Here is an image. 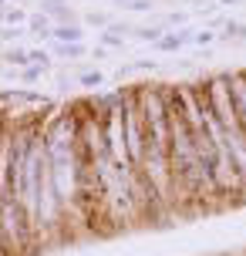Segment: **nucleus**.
Returning <instances> with one entry per match:
<instances>
[{
	"label": "nucleus",
	"mask_w": 246,
	"mask_h": 256,
	"mask_svg": "<svg viewBox=\"0 0 246 256\" xmlns=\"http://www.w3.org/2000/svg\"><path fill=\"white\" fill-rule=\"evenodd\" d=\"M54 54H58V58L78 61V58H84V44H54Z\"/></svg>",
	"instance_id": "10"
},
{
	"label": "nucleus",
	"mask_w": 246,
	"mask_h": 256,
	"mask_svg": "<svg viewBox=\"0 0 246 256\" xmlns=\"http://www.w3.org/2000/svg\"><path fill=\"white\" fill-rule=\"evenodd\" d=\"M212 40H220V34H216V30H209V27H202V30H196L192 44H199V48H209Z\"/></svg>",
	"instance_id": "14"
},
{
	"label": "nucleus",
	"mask_w": 246,
	"mask_h": 256,
	"mask_svg": "<svg viewBox=\"0 0 246 256\" xmlns=\"http://www.w3.org/2000/svg\"><path fill=\"white\" fill-rule=\"evenodd\" d=\"M162 34H166V27H162V24H148V27H138V30H135V40H142V44H152V48H156L158 40H162Z\"/></svg>",
	"instance_id": "8"
},
{
	"label": "nucleus",
	"mask_w": 246,
	"mask_h": 256,
	"mask_svg": "<svg viewBox=\"0 0 246 256\" xmlns=\"http://www.w3.org/2000/svg\"><path fill=\"white\" fill-rule=\"evenodd\" d=\"M44 74H48V71H40V68H34V64L20 71V78H24V81H38V78H44Z\"/></svg>",
	"instance_id": "17"
},
{
	"label": "nucleus",
	"mask_w": 246,
	"mask_h": 256,
	"mask_svg": "<svg viewBox=\"0 0 246 256\" xmlns=\"http://www.w3.org/2000/svg\"><path fill=\"white\" fill-rule=\"evenodd\" d=\"M138 104H142V179L152 202V226H162L176 219L172 202V176H168V115L162 84H138Z\"/></svg>",
	"instance_id": "2"
},
{
	"label": "nucleus",
	"mask_w": 246,
	"mask_h": 256,
	"mask_svg": "<svg viewBox=\"0 0 246 256\" xmlns=\"http://www.w3.org/2000/svg\"><path fill=\"white\" fill-rule=\"evenodd\" d=\"M115 4H122V7H128V10H135V14L152 10V0H115Z\"/></svg>",
	"instance_id": "16"
},
{
	"label": "nucleus",
	"mask_w": 246,
	"mask_h": 256,
	"mask_svg": "<svg viewBox=\"0 0 246 256\" xmlns=\"http://www.w3.org/2000/svg\"><path fill=\"white\" fill-rule=\"evenodd\" d=\"M27 34H30L27 27H0V40H4V44H17V40L27 38Z\"/></svg>",
	"instance_id": "11"
},
{
	"label": "nucleus",
	"mask_w": 246,
	"mask_h": 256,
	"mask_svg": "<svg viewBox=\"0 0 246 256\" xmlns=\"http://www.w3.org/2000/svg\"><path fill=\"white\" fill-rule=\"evenodd\" d=\"M44 148H48V168H51V182L61 202V216H64V232L68 243L88 240V219H84V206H81V158H78V108L64 104V108H51V118H44Z\"/></svg>",
	"instance_id": "1"
},
{
	"label": "nucleus",
	"mask_w": 246,
	"mask_h": 256,
	"mask_svg": "<svg viewBox=\"0 0 246 256\" xmlns=\"http://www.w3.org/2000/svg\"><path fill=\"white\" fill-rule=\"evenodd\" d=\"M0 20H4L7 27H27L30 14L20 10V7H4V10H0Z\"/></svg>",
	"instance_id": "7"
},
{
	"label": "nucleus",
	"mask_w": 246,
	"mask_h": 256,
	"mask_svg": "<svg viewBox=\"0 0 246 256\" xmlns=\"http://www.w3.org/2000/svg\"><path fill=\"white\" fill-rule=\"evenodd\" d=\"M4 61L24 71V68H30V48H20V44H14V48H7V51H4Z\"/></svg>",
	"instance_id": "6"
},
{
	"label": "nucleus",
	"mask_w": 246,
	"mask_h": 256,
	"mask_svg": "<svg viewBox=\"0 0 246 256\" xmlns=\"http://www.w3.org/2000/svg\"><path fill=\"white\" fill-rule=\"evenodd\" d=\"M220 40H246V24L243 20H226Z\"/></svg>",
	"instance_id": "9"
},
{
	"label": "nucleus",
	"mask_w": 246,
	"mask_h": 256,
	"mask_svg": "<svg viewBox=\"0 0 246 256\" xmlns=\"http://www.w3.org/2000/svg\"><path fill=\"white\" fill-rule=\"evenodd\" d=\"M84 20H88L91 27H98V30H108V27L115 24V20H112V17H108V14H98V10H91L88 17H84Z\"/></svg>",
	"instance_id": "13"
},
{
	"label": "nucleus",
	"mask_w": 246,
	"mask_h": 256,
	"mask_svg": "<svg viewBox=\"0 0 246 256\" xmlns=\"http://www.w3.org/2000/svg\"><path fill=\"white\" fill-rule=\"evenodd\" d=\"M4 7H7V0H0V10H4Z\"/></svg>",
	"instance_id": "19"
},
{
	"label": "nucleus",
	"mask_w": 246,
	"mask_h": 256,
	"mask_svg": "<svg viewBox=\"0 0 246 256\" xmlns=\"http://www.w3.org/2000/svg\"><path fill=\"white\" fill-rule=\"evenodd\" d=\"M98 40L104 48H125V38L122 34H112V30H98Z\"/></svg>",
	"instance_id": "15"
},
{
	"label": "nucleus",
	"mask_w": 246,
	"mask_h": 256,
	"mask_svg": "<svg viewBox=\"0 0 246 256\" xmlns=\"http://www.w3.org/2000/svg\"><path fill=\"white\" fill-rule=\"evenodd\" d=\"M81 88H102L104 84V71H84V74L78 78Z\"/></svg>",
	"instance_id": "12"
},
{
	"label": "nucleus",
	"mask_w": 246,
	"mask_h": 256,
	"mask_svg": "<svg viewBox=\"0 0 246 256\" xmlns=\"http://www.w3.org/2000/svg\"><path fill=\"white\" fill-rule=\"evenodd\" d=\"M220 7H236V4H243V0H216Z\"/></svg>",
	"instance_id": "18"
},
{
	"label": "nucleus",
	"mask_w": 246,
	"mask_h": 256,
	"mask_svg": "<svg viewBox=\"0 0 246 256\" xmlns=\"http://www.w3.org/2000/svg\"><path fill=\"white\" fill-rule=\"evenodd\" d=\"M27 30L34 34V38H48L51 40V30H54V20L48 17V14H30V20H27Z\"/></svg>",
	"instance_id": "5"
},
{
	"label": "nucleus",
	"mask_w": 246,
	"mask_h": 256,
	"mask_svg": "<svg viewBox=\"0 0 246 256\" xmlns=\"http://www.w3.org/2000/svg\"><path fill=\"white\" fill-rule=\"evenodd\" d=\"M84 38H88V30H84L81 24H74V20H68V24H54V30H51L54 44H84Z\"/></svg>",
	"instance_id": "4"
},
{
	"label": "nucleus",
	"mask_w": 246,
	"mask_h": 256,
	"mask_svg": "<svg viewBox=\"0 0 246 256\" xmlns=\"http://www.w3.org/2000/svg\"><path fill=\"white\" fill-rule=\"evenodd\" d=\"M196 38V30H189V27H179V30H166L162 34V40L156 44V51L162 54H172V51H182V48H189Z\"/></svg>",
	"instance_id": "3"
}]
</instances>
